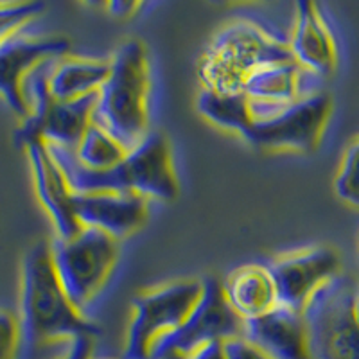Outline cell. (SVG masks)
Returning a JSON list of instances; mask_svg holds the SVG:
<instances>
[{
	"label": "cell",
	"mask_w": 359,
	"mask_h": 359,
	"mask_svg": "<svg viewBox=\"0 0 359 359\" xmlns=\"http://www.w3.org/2000/svg\"><path fill=\"white\" fill-rule=\"evenodd\" d=\"M22 347L40 351L57 341L99 334V325L70 304L57 280L50 243H34L22 261L20 314Z\"/></svg>",
	"instance_id": "1"
},
{
	"label": "cell",
	"mask_w": 359,
	"mask_h": 359,
	"mask_svg": "<svg viewBox=\"0 0 359 359\" xmlns=\"http://www.w3.org/2000/svg\"><path fill=\"white\" fill-rule=\"evenodd\" d=\"M151 72L142 40L121 43L110 57V74L97 90L92 123L107 130L130 151L139 146L149 128Z\"/></svg>",
	"instance_id": "2"
},
{
	"label": "cell",
	"mask_w": 359,
	"mask_h": 359,
	"mask_svg": "<svg viewBox=\"0 0 359 359\" xmlns=\"http://www.w3.org/2000/svg\"><path fill=\"white\" fill-rule=\"evenodd\" d=\"M286 60H293L286 38L259 22L237 18L223 25L208 41L196 72L201 88L237 94L253 70Z\"/></svg>",
	"instance_id": "3"
},
{
	"label": "cell",
	"mask_w": 359,
	"mask_h": 359,
	"mask_svg": "<svg viewBox=\"0 0 359 359\" xmlns=\"http://www.w3.org/2000/svg\"><path fill=\"white\" fill-rule=\"evenodd\" d=\"M252 126L243 137L250 146L269 151L309 155L318 149L332 114V97L316 90L286 104L250 101Z\"/></svg>",
	"instance_id": "4"
},
{
	"label": "cell",
	"mask_w": 359,
	"mask_h": 359,
	"mask_svg": "<svg viewBox=\"0 0 359 359\" xmlns=\"http://www.w3.org/2000/svg\"><path fill=\"white\" fill-rule=\"evenodd\" d=\"M50 257L67 298L85 314L117 264L118 241L95 229L81 226L69 239L54 237Z\"/></svg>",
	"instance_id": "5"
},
{
	"label": "cell",
	"mask_w": 359,
	"mask_h": 359,
	"mask_svg": "<svg viewBox=\"0 0 359 359\" xmlns=\"http://www.w3.org/2000/svg\"><path fill=\"white\" fill-rule=\"evenodd\" d=\"M355 287L348 275L339 273L309 298L302 316L311 359H359Z\"/></svg>",
	"instance_id": "6"
},
{
	"label": "cell",
	"mask_w": 359,
	"mask_h": 359,
	"mask_svg": "<svg viewBox=\"0 0 359 359\" xmlns=\"http://www.w3.org/2000/svg\"><path fill=\"white\" fill-rule=\"evenodd\" d=\"M201 280L184 278L140 291L131 302L123 359H151L153 348L171 334L198 302Z\"/></svg>",
	"instance_id": "7"
},
{
	"label": "cell",
	"mask_w": 359,
	"mask_h": 359,
	"mask_svg": "<svg viewBox=\"0 0 359 359\" xmlns=\"http://www.w3.org/2000/svg\"><path fill=\"white\" fill-rule=\"evenodd\" d=\"M241 332L243 320L224 300L219 278H201V294L198 302L178 329L156 343L151 359H162L165 354L187 355L205 343H223L241 336Z\"/></svg>",
	"instance_id": "8"
},
{
	"label": "cell",
	"mask_w": 359,
	"mask_h": 359,
	"mask_svg": "<svg viewBox=\"0 0 359 359\" xmlns=\"http://www.w3.org/2000/svg\"><path fill=\"white\" fill-rule=\"evenodd\" d=\"M273 280L277 304L302 313L323 284L341 273V259L332 246L314 245L280 253L266 262Z\"/></svg>",
	"instance_id": "9"
},
{
	"label": "cell",
	"mask_w": 359,
	"mask_h": 359,
	"mask_svg": "<svg viewBox=\"0 0 359 359\" xmlns=\"http://www.w3.org/2000/svg\"><path fill=\"white\" fill-rule=\"evenodd\" d=\"M124 192L158 201H172L180 192V182L172 163L171 144L160 131H149L139 146L126 153L117 165Z\"/></svg>",
	"instance_id": "10"
},
{
	"label": "cell",
	"mask_w": 359,
	"mask_h": 359,
	"mask_svg": "<svg viewBox=\"0 0 359 359\" xmlns=\"http://www.w3.org/2000/svg\"><path fill=\"white\" fill-rule=\"evenodd\" d=\"M70 41L65 36H34L22 29L0 43V97L22 121L27 107L22 95L24 79L40 63L69 54Z\"/></svg>",
	"instance_id": "11"
},
{
	"label": "cell",
	"mask_w": 359,
	"mask_h": 359,
	"mask_svg": "<svg viewBox=\"0 0 359 359\" xmlns=\"http://www.w3.org/2000/svg\"><path fill=\"white\" fill-rule=\"evenodd\" d=\"M287 47L293 62L314 78L327 79L336 72V38L318 4L307 0L294 4V24Z\"/></svg>",
	"instance_id": "12"
},
{
	"label": "cell",
	"mask_w": 359,
	"mask_h": 359,
	"mask_svg": "<svg viewBox=\"0 0 359 359\" xmlns=\"http://www.w3.org/2000/svg\"><path fill=\"white\" fill-rule=\"evenodd\" d=\"M33 184L41 207L50 217L56 239H69L81 230L74 212V192L70 191L62 169L57 168L47 144L41 140H29L24 144Z\"/></svg>",
	"instance_id": "13"
},
{
	"label": "cell",
	"mask_w": 359,
	"mask_h": 359,
	"mask_svg": "<svg viewBox=\"0 0 359 359\" xmlns=\"http://www.w3.org/2000/svg\"><path fill=\"white\" fill-rule=\"evenodd\" d=\"M74 212L81 226L118 241L142 229L147 219V200L135 192L74 194Z\"/></svg>",
	"instance_id": "14"
},
{
	"label": "cell",
	"mask_w": 359,
	"mask_h": 359,
	"mask_svg": "<svg viewBox=\"0 0 359 359\" xmlns=\"http://www.w3.org/2000/svg\"><path fill=\"white\" fill-rule=\"evenodd\" d=\"M241 336L271 359H311L302 313L275 306L257 318L243 322Z\"/></svg>",
	"instance_id": "15"
},
{
	"label": "cell",
	"mask_w": 359,
	"mask_h": 359,
	"mask_svg": "<svg viewBox=\"0 0 359 359\" xmlns=\"http://www.w3.org/2000/svg\"><path fill=\"white\" fill-rule=\"evenodd\" d=\"M221 290L226 304L243 322L262 316L278 306L273 280L264 264L233 268L221 280Z\"/></svg>",
	"instance_id": "16"
},
{
	"label": "cell",
	"mask_w": 359,
	"mask_h": 359,
	"mask_svg": "<svg viewBox=\"0 0 359 359\" xmlns=\"http://www.w3.org/2000/svg\"><path fill=\"white\" fill-rule=\"evenodd\" d=\"M309 76L311 74H307L293 60L268 63L250 74L243 83L241 92L248 101L259 104H286L302 95L311 94L304 90Z\"/></svg>",
	"instance_id": "17"
},
{
	"label": "cell",
	"mask_w": 359,
	"mask_h": 359,
	"mask_svg": "<svg viewBox=\"0 0 359 359\" xmlns=\"http://www.w3.org/2000/svg\"><path fill=\"white\" fill-rule=\"evenodd\" d=\"M110 74V60L70 56L56 57L49 72V92L56 101H76L97 94Z\"/></svg>",
	"instance_id": "18"
},
{
	"label": "cell",
	"mask_w": 359,
	"mask_h": 359,
	"mask_svg": "<svg viewBox=\"0 0 359 359\" xmlns=\"http://www.w3.org/2000/svg\"><path fill=\"white\" fill-rule=\"evenodd\" d=\"M196 108L208 123L221 130H229L245 137L252 126V110L250 101L243 92L223 94L214 90L201 88L198 94Z\"/></svg>",
	"instance_id": "19"
},
{
	"label": "cell",
	"mask_w": 359,
	"mask_h": 359,
	"mask_svg": "<svg viewBox=\"0 0 359 359\" xmlns=\"http://www.w3.org/2000/svg\"><path fill=\"white\" fill-rule=\"evenodd\" d=\"M126 153V149L107 130H102L95 123L86 128L78 146L74 147V155L83 168L97 172L111 171L117 168Z\"/></svg>",
	"instance_id": "20"
},
{
	"label": "cell",
	"mask_w": 359,
	"mask_h": 359,
	"mask_svg": "<svg viewBox=\"0 0 359 359\" xmlns=\"http://www.w3.org/2000/svg\"><path fill=\"white\" fill-rule=\"evenodd\" d=\"M334 192L341 201L359 208V137L352 140L343 153L334 178Z\"/></svg>",
	"instance_id": "21"
},
{
	"label": "cell",
	"mask_w": 359,
	"mask_h": 359,
	"mask_svg": "<svg viewBox=\"0 0 359 359\" xmlns=\"http://www.w3.org/2000/svg\"><path fill=\"white\" fill-rule=\"evenodd\" d=\"M43 9V2H0V43L27 27Z\"/></svg>",
	"instance_id": "22"
},
{
	"label": "cell",
	"mask_w": 359,
	"mask_h": 359,
	"mask_svg": "<svg viewBox=\"0 0 359 359\" xmlns=\"http://www.w3.org/2000/svg\"><path fill=\"white\" fill-rule=\"evenodd\" d=\"M22 348V332L18 316L0 307V359H18Z\"/></svg>",
	"instance_id": "23"
},
{
	"label": "cell",
	"mask_w": 359,
	"mask_h": 359,
	"mask_svg": "<svg viewBox=\"0 0 359 359\" xmlns=\"http://www.w3.org/2000/svg\"><path fill=\"white\" fill-rule=\"evenodd\" d=\"M223 348L226 359H271L266 352H262L243 336H236V338L223 341Z\"/></svg>",
	"instance_id": "24"
},
{
	"label": "cell",
	"mask_w": 359,
	"mask_h": 359,
	"mask_svg": "<svg viewBox=\"0 0 359 359\" xmlns=\"http://www.w3.org/2000/svg\"><path fill=\"white\" fill-rule=\"evenodd\" d=\"M92 352H94V338L79 336L67 343L65 354L60 359H92Z\"/></svg>",
	"instance_id": "25"
},
{
	"label": "cell",
	"mask_w": 359,
	"mask_h": 359,
	"mask_svg": "<svg viewBox=\"0 0 359 359\" xmlns=\"http://www.w3.org/2000/svg\"><path fill=\"white\" fill-rule=\"evenodd\" d=\"M184 359H226V355H224L223 343L210 341L189 352L187 355H184Z\"/></svg>",
	"instance_id": "26"
},
{
	"label": "cell",
	"mask_w": 359,
	"mask_h": 359,
	"mask_svg": "<svg viewBox=\"0 0 359 359\" xmlns=\"http://www.w3.org/2000/svg\"><path fill=\"white\" fill-rule=\"evenodd\" d=\"M107 9L108 13H111V17L128 18L133 17L135 13L139 11L140 2H123V0H117V2H108Z\"/></svg>",
	"instance_id": "27"
},
{
	"label": "cell",
	"mask_w": 359,
	"mask_h": 359,
	"mask_svg": "<svg viewBox=\"0 0 359 359\" xmlns=\"http://www.w3.org/2000/svg\"><path fill=\"white\" fill-rule=\"evenodd\" d=\"M354 316H355V322L359 325V286L355 287V293H354Z\"/></svg>",
	"instance_id": "28"
},
{
	"label": "cell",
	"mask_w": 359,
	"mask_h": 359,
	"mask_svg": "<svg viewBox=\"0 0 359 359\" xmlns=\"http://www.w3.org/2000/svg\"><path fill=\"white\" fill-rule=\"evenodd\" d=\"M162 359H184V355H180V354H165Z\"/></svg>",
	"instance_id": "29"
},
{
	"label": "cell",
	"mask_w": 359,
	"mask_h": 359,
	"mask_svg": "<svg viewBox=\"0 0 359 359\" xmlns=\"http://www.w3.org/2000/svg\"><path fill=\"white\" fill-rule=\"evenodd\" d=\"M92 359H94V358H92Z\"/></svg>",
	"instance_id": "30"
}]
</instances>
